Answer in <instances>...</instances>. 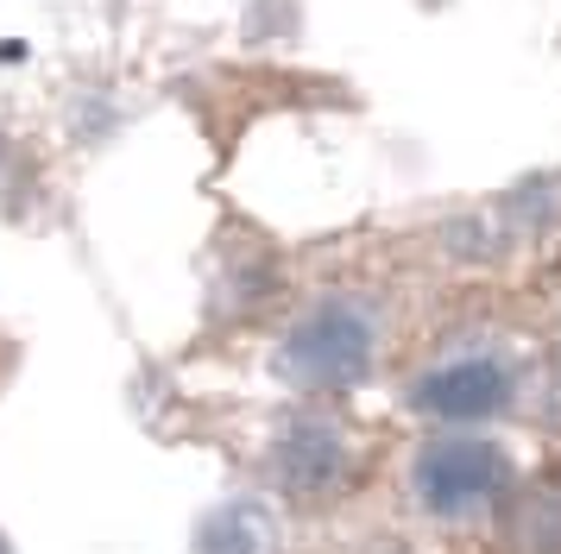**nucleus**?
Segmentation results:
<instances>
[{"mask_svg": "<svg viewBox=\"0 0 561 554\" xmlns=\"http://www.w3.org/2000/svg\"><path fill=\"white\" fill-rule=\"evenodd\" d=\"M517 460L505 441H492L480 428H430L404 466V492L416 517L435 529H480L499 523V510L517 492Z\"/></svg>", "mask_w": 561, "mask_h": 554, "instance_id": "f257e3e1", "label": "nucleus"}, {"mask_svg": "<svg viewBox=\"0 0 561 554\" xmlns=\"http://www.w3.org/2000/svg\"><path fill=\"white\" fill-rule=\"evenodd\" d=\"M259 466L272 478V492L290 504H334L347 498L366 473V441L359 428L334 409V403H284L265 441H259Z\"/></svg>", "mask_w": 561, "mask_h": 554, "instance_id": "f03ea898", "label": "nucleus"}, {"mask_svg": "<svg viewBox=\"0 0 561 554\" xmlns=\"http://www.w3.org/2000/svg\"><path fill=\"white\" fill-rule=\"evenodd\" d=\"M379 366V315L359 297H316L284 327L278 378L304 403H334L359 391Z\"/></svg>", "mask_w": 561, "mask_h": 554, "instance_id": "7ed1b4c3", "label": "nucleus"}, {"mask_svg": "<svg viewBox=\"0 0 561 554\" xmlns=\"http://www.w3.org/2000/svg\"><path fill=\"white\" fill-rule=\"evenodd\" d=\"M524 397V366L505 347H460L430 359L423 372L410 378L404 403L423 416L430 428H480L511 416Z\"/></svg>", "mask_w": 561, "mask_h": 554, "instance_id": "20e7f679", "label": "nucleus"}, {"mask_svg": "<svg viewBox=\"0 0 561 554\" xmlns=\"http://www.w3.org/2000/svg\"><path fill=\"white\" fill-rule=\"evenodd\" d=\"M499 535L511 554H561V478H517L511 504L499 510Z\"/></svg>", "mask_w": 561, "mask_h": 554, "instance_id": "39448f33", "label": "nucleus"}, {"mask_svg": "<svg viewBox=\"0 0 561 554\" xmlns=\"http://www.w3.org/2000/svg\"><path fill=\"white\" fill-rule=\"evenodd\" d=\"M196 554H278V523L259 498H228L196 523Z\"/></svg>", "mask_w": 561, "mask_h": 554, "instance_id": "423d86ee", "label": "nucleus"}]
</instances>
